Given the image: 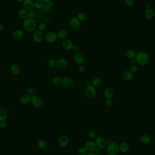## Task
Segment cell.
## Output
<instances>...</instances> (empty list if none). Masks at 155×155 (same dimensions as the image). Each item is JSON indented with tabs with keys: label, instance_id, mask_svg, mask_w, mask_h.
<instances>
[{
	"label": "cell",
	"instance_id": "cell-1",
	"mask_svg": "<svg viewBox=\"0 0 155 155\" xmlns=\"http://www.w3.org/2000/svg\"><path fill=\"white\" fill-rule=\"evenodd\" d=\"M135 58L137 64L141 66H145L149 61V56L147 53L139 52L136 55Z\"/></svg>",
	"mask_w": 155,
	"mask_h": 155
},
{
	"label": "cell",
	"instance_id": "cell-2",
	"mask_svg": "<svg viewBox=\"0 0 155 155\" xmlns=\"http://www.w3.org/2000/svg\"><path fill=\"white\" fill-rule=\"evenodd\" d=\"M23 27L26 31L29 32H32L36 28V21L33 19L27 18L24 21Z\"/></svg>",
	"mask_w": 155,
	"mask_h": 155
},
{
	"label": "cell",
	"instance_id": "cell-3",
	"mask_svg": "<svg viewBox=\"0 0 155 155\" xmlns=\"http://www.w3.org/2000/svg\"><path fill=\"white\" fill-rule=\"evenodd\" d=\"M119 151V146L117 143L111 142L108 145L106 149L107 155H117Z\"/></svg>",
	"mask_w": 155,
	"mask_h": 155
},
{
	"label": "cell",
	"instance_id": "cell-4",
	"mask_svg": "<svg viewBox=\"0 0 155 155\" xmlns=\"http://www.w3.org/2000/svg\"><path fill=\"white\" fill-rule=\"evenodd\" d=\"M97 94V89L92 85L87 87L84 91L85 97L89 99L94 98Z\"/></svg>",
	"mask_w": 155,
	"mask_h": 155
},
{
	"label": "cell",
	"instance_id": "cell-5",
	"mask_svg": "<svg viewBox=\"0 0 155 155\" xmlns=\"http://www.w3.org/2000/svg\"><path fill=\"white\" fill-rule=\"evenodd\" d=\"M30 103L32 106L36 108H41L44 104V101L42 99L36 95H33L31 97Z\"/></svg>",
	"mask_w": 155,
	"mask_h": 155
},
{
	"label": "cell",
	"instance_id": "cell-6",
	"mask_svg": "<svg viewBox=\"0 0 155 155\" xmlns=\"http://www.w3.org/2000/svg\"><path fill=\"white\" fill-rule=\"evenodd\" d=\"M58 38L57 33L53 31H50L47 33L45 35V40L47 42L51 44L56 41Z\"/></svg>",
	"mask_w": 155,
	"mask_h": 155
},
{
	"label": "cell",
	"instance_id": "cell-7",
	"mask_svg": "<svg viewBox=\"0 0 155 155\" xmlns=\"http://www.w3.org/2000/svg\"><path fill=\"white\" fill-rule=\"evenodd\" d=\"M68 64V61L66 58H61L57 60L56 61V67L59 69H63L66 68Z\"/></svg>",
	"mask_w": 155,
	"mask_h": 155
},
{
	"label": "cell",
	"instance_id": "cell-8",
	"mask_svg": "<svg viewBox=\"0 0 155 155\" xmlns=\"http://www.w3.org/2000/svg\"><path fill=\"white\" fill-rule=\"evenodd\" d=\"M94 142L96 147L101 149H104L107 146L106 140L102 137H98L95 139Z\"/></svg>",
	"mask_w": 155,
	"mask_h": 155
},
{
	"label": "cell",
	"instance_id": "cell-9",
	"mask_svg": "<svg viewBox=\"0 0 155 155\" xmlns=\"http://www.w3.org/2000/svg\"><path fill=\"white\" fill-rule=\"evenodd\" d=\"M74 81L70 77H65L62 79V84L63 86L66 88H71L74 85Z\"/></svg>",
	"mask_w": 155,
	"mask_h": 155
},
{
	"label": "cell",
	"instance_id": "cell-10",
	"mask_svg": "<svg viewBox=\"0 0 155 155\" xmlns=\"http://www.w3.org/2000/svg\"><path fill=\"white\" fill-rule=\"evenodd\" d=\"M80 22L77 17H72L69 20V26L73 29L77 30L80 27Z\"/></svg>",
	"mask_w": 155,
	"mask_h": 155
},
{
	"label": "cell",
	"instance_id": "cell-11",
	"mask_svg": "<svg viewBox=\"0 0 155 155\" xmlns=\"http://www.w3.org/2000/svg\"><path fill=\"white\" fill-rule=\"evenodd\" d=\"M33 40L36 43H40L44 40V34L40 30L35 31L33 34Z\"/></svg>",
	"mask_w": 155,
	"mask_h": 155
},
{
	"label": "cell",
	"instance_id": "cell-12",
	"mask_svg": "<svg viewBox=\"0 0 155 155\" xmlns=\"http://www.w3.org/2000/svg\"><path fill=\"white\" fill-rule=\"evenodd\" d=\"M74 59L75 62L79 65H83L85 62V56L83 54L79 53H77L75 54Z\"/></svg>",
	"mask_w": 155,
	"mask_h": 155
},
{
	"label": "cell",
	"instance_id": "cell-13",
	"mask_svg": "<svg viewBox=\"0 0 155 155\" xmlns=\"http://www.w3.org/2000/svg\"><path fill=\"white\" fill-rule=\"evenodd\" d=\"M23 6L24 9L29 11L33 10L34 7V2L32 0H25L23 3Z\"/></svg>",
	"mask_w": 155,
	"mask_h": 155
},
{
	"label": "cell",
	"instance_id": "cell-14",
	"mask_svg": "<svg viewBox=\"0 0 155 155\" xmlns=\"http://www.w3.org/2000/svg\"><path fill=\"white\" fill-rule=\"evenodd\" d=\"M96 147V146L95 145L94 141H88L85 144V148L87 151L89 152H93Z\"/></svg>",
	"mask_w": 155,
	"mask_h": 155
},
{
	"label": "cell",
	"instance_id": "cell-15",
	"mask_svg": "<svg viewBox=\"0 0 155 155\" xmlns=\"http://www.w3.org/2000/svg\"><path fill=\"white\" fill-rule=\"evenodd\" d=\"M58 142L61 147H66L69 144V139L66 136L61 135L58 138Z\"/></svg>",
	"mask_w": 155,
	"mask_h": 155
},
{
	"label": "cell",
	"instance_id": "cell-16",
	"mask_svg": "<svg viewBox=\"0 0 155 155\" xmlns=\"http://www.w3.org/2000/svg\"><path fill=\"white\" fill-rule=\"evenodd\" d=\"M74 45L72 41L69 40H65L62 43L63 48L66 51H71Z\"/></svg>",
	"mask_w": 155,
	"mask_h": 155
},
{
	"label": "cell",
	"instance_id": "cell-17",
	"mask_svg": "<svg viewBox=\"0 0 155 155\" xmlns=\"http://www.w3.org/2000/svg\"><path fill=\"white\" fill-rule=\"evenodd\" d=\"M54 2L53 1L50 2L45 3L44 4V6H43V7L41 9V10L42 12H45V13L49 12L54 7Z\"/></svg>",
	"mask_w": 155,
	"mask_h": 155
},
{
	"label": "cell",
	"instance_id": "cell-18",
	"mask_svg": "<svg viewBox=\"0 0 155 155\" xmlns=\"http://www.w3.org/2000/svg\"><path fill=\"white\" fill-rule=\"evenodd\" d=\"M104 95L106 99H112L114 95V91L111 88H107L105 89Z\"/></svg>",
	"mask_w": 155,
	"mask_h": 155
},
{
	"label": "cell",
	"instance_id": "cell-19",
	"mask_svg": "<svg viewBox=\"0 0 155 155\" xmlns=\"http://www.w3.org/2000/svg\"><path fill=\"white\" fill-rule=\"evenodd\" d=\"M10 70L13 75H17L20 73V67L19 65L16 64H13L10 66Z\"/></svg>",
	"mask_w": 155,
	"mask_h": 155
},
{
	"label": "cell",
	"instance_id": "cell-20",
	"mask_svg": "<svg viewBox=\"0 0 155 155\" xmlns=\"http://www.w3.org/2000/svg\"><path fill=\"white\" fill-rule=\"evenodd\" d=\"M31 97L30 95L28 94H25L21 96L20 97V101L21 104H27L28 103L30 102L31 100Z\"/></svg>",
	"mask_w": 155,
	"mask_h": 155
},
{
	"label": "cell",
	"instance_id": "cell-21",
	"mask_svg": "<svg viewBox=\"0 0 155 155\" xmlns=\"http://www.w3.org/2000/svg\"><path fill=\"white\" fill-rule=\"evenodd\" d=\"M8 117V112L6 109L0 108V122L6 121Z\"/></svg>",
	"mask_w": 155,
	"mask_h": 155
},
{
	"label": "cell",
	"instance_id": "cell-22",
	"mask_svg": "<svg viewBox=\"0 0 155 155\" xmlns=\"http://www.w3.org/2000/svg\"><path fill=\"white\" fill-rule=\"evenodd\" d=\"M24 34L22 30H16L12 34L13 37L16 40H20L23 38Z\"/></svg>",
	"mask_w": 155,
	"mask_h": 155
},
{
	"label": "cell",
	"instance_id": "cell-23",
	"mask_svg": "<svg viewBox=\"0 0 155 155\" xmlns=\"http://www.w3.org/2000/svg\"><path fill=\"white\" fill-rule=\"evenodd\" d=\"M145 17L147 20H151L155 16V12L151 9H148L146 10L144 13Z\"/></svg>",
	"mask_w": 155,
	"mask_h": 155
},
{
	"label": "cell",
	"instance_id": "cell-24",
	"mask_svg": "<svg viewBox=\"0 0 155 155\" xmlns=\"http://www.w3.org/2000/svg\"><path fill=\"white\" fill-rule=\"evenodd\" d=\"M140 141L144 144H147L150 143L151 141V137H150L149 135L143 134L140 136Z\"/></svg>",
	"mask_w": 155,
	"mask_h": 155
},
{
	"label": "cell",
	"instance_id": "cell-25",
	"mask_svg": "<svg viewBox=\"0 0 155 155\" xmlns=\"http://www.w3.org/2000/svg\"><path fill=\"white\" fill-rule=\"evenodd\" d=\"M133 76V73L130 70H126L123 73V78L126 81L131 80Z\"/></svg>",
	"mask_w": 155,
	"mask_h": 155
},
{
	"label": "cell",
	"instance_id": "cell-26",
	"mask_svg": "<svg viewBox=\"0 0 155 155\" xmlns=\"http://www.w3.org/2000/svg\"><path fill=\"white\" fill-rule=\"evenodd\" d=\"M19 16L23 20H26L28 18V11L24 9H21L19 10L18 12Z\"/></svg>",
	"mask_w": 155,
	"mask_h": 155
},
{
	"label": "cell",
	"instance_id": "cell-27",
	"mask_svg": "<svg viewBox=\"0 0 155 155\" xmlns=\"http://www.w3.org/2000/svg\"><path fill=\"white\" fill-rule=\"evenodd\" d=\"M129 149V144L126 142H123L119 145V150L123 153L127 152Z\"/></svg>",
	"mask_w": 155,
	"mask_h": 155
},
{
	"label": "cell",
	"instance_id": "cell-28",
	"mask_svg": "<svg viewBox=\"0 0 155 155\" xmlns=\"http://www.w3.org/2000/svg\"><path fill=\"white\" fill-rule=\"evenodd\" d=\"M57 35L58 38L61 40H64L68 36V32L65 30H61L57 33Z\"/></svg>",
	"mask_w": 155,
	"mask_h": 155
},
{
	"label": "cell",
	"instance_id": "cell-29",
	"mask_svg": "<svg viewBox=\"0 0 155 155\" xmlns=\"http://www.w3.org/2000/svg\"><path fill=\"white\" fill-rule=\"evenodd\" d=\"M38 147L40 149L44 150L47 149L48 147V143L44 140H40L37 143Z\"/></svg>",
	"mask_w": 155,
	"mask_h": 155
},
{
	"label": "cell",
	"instance_id": "cell-30",
	"mask_svg": "<svg viewBox=\"0 0 155 155\" xmlns=\"http://www.w3.org/2000/svg\"><path fill=\"white\" fill-rule=\"evenodd\" d=\"M91 84L95 88H97L101 86L102 84V81L101 79L99 78H95L92 80Z\"/></svg>",
	"mask_w": 155,
	"mask_h": 155
},
{
	"label": "cell",
	"instance_id": "cell-31",
	"mask_svg": "<svg viewBox=\"0 0 155 155\" xmlns=\"http://www.w3.org/2000/svg\"><path fill=\"white\" fill-rule=\"evenodd\" d=\"M45 4L42 0H36L34 1V7L37 9H41Z\"/></svg>",
	"mask_w": 155,
	"mask_h": 155
},
{
	"label": "cell",
	"instance_id": "cell-32",
	"mask_svg": "<svg viewBox=\"0 0 155 155\" xmlns=\"http://www.w3.org/2000/svg\"><path fill=\"white\" fill-rule=\"evenodd\" d=\"M62 79L59 77H54L52 80V83L55 86H58L62 84Z\"/></svg>",
	"mask_w": 155,
	"mask_h": 155
},
{
	"label": "cell",
	"instance_id": "cell-33",
	"mask_svg": "<svg viewBox=\"0 0 155 155\" xmlns=\"http://www.w3.org/2000/svg\"><path fill=\"white\" fill-rule=\"evenodd\" d=\"M136 53L134 51H133V50H129L128 51H127V52H126V55L127 56V58L131 59V58H134L136 56Z\"/></svg>",
	"mask_w": 155,
	"mask_h": 155
},
{
	"label": "cell",
	"instance_id": "cell-34",
	"mask_svg": "<svg viewBox=\"0 0 155 155\" xmlns=\"http://www.w3.org/2000/svg\"><path fill=\"white\" fill-rule=\"evenodd\" d=\"M77 17L80 21H85L86 19L87 16L86 14L84 13L80 12L77 15Z\"/></svg>",
	"mask_w": 155,
	"mask_h": 155
},
{
	"label": "cell",
	"instance_id": "cell-35",
	"mask_svg": "<svg viewBox=\"0 0 155 155\" xmlns=\"http://www.w3.org/2000/svg\"><path fill=\"white\" fill-rule=\"evenodd\" d=\"M88 136H89V137L92 139H96V138L98 137L97 133L95 131H93V130L89 132Z\"/></svg>",
	"mask_w": 155,
	"mask_h": 155
},
{
	"label": "cell",
	"instance_id": "cell-36",
	"mask_svg": "<svg viewBox=\"0 0 155 155\" xmlns=\"http://www.w3.org/2000/svg\"><path fill=\"white\" fill-rule=\"evenodd\" d=\"M47 65L49 67L53 68L56 67V61L53 59H50L47 62Z\"/></svg>",
	"mask_w": 155,
	"mask_h": 155
},
{
	"label": "cell",
	"instance_id": "cell-37",
	"mask_svg": "<svg viewBox=\"0 0 155 155\" xmlns=\"http://www.w3.org/2000/svg\"><path fill=\"white\" fill-rule=\"evenodd\" d=\"M125 4L128 7H132L135 5L134 0H125Z\"/></svg>",
	"mask_w": 155,
	"mask_h": 155
},
{
	"label": "cell",
	"instance_id": "cell-38",
	"mask_svg": "<svg viewBox=\"0 0 155 155\" xmlns=\"http://www.w3.org/2000/svg\"><path fill=\"white\" fill-rule=\"evenodd\" d=\"M47 28L46 25L44 23H40L38 26V30L41 32L44 31Z\"/></svg>",
	"mask_w": 155,
	"mask_h": 155
},
{
	"label": "cell",
	"instance_id": "cell-39",
	"mask_svg": "<svg viewBox=\"0 0 155 155\" xmlns=\"http://www.w3.org/2000/svg\"><path fill=\"white\" fill-rule=\"evenodd\" d=\"M78 72L79 74H83L85 72L86 68H85V67L84 65H79V66L78 67Z\"/></svg>",
	"mask_w": 155,
	"mask_h": 155
},
{
	"label": "cell",
	"instance_id": "cell-40",
	"mask_svg": "<svg viewBox=\"0 0 155 155\" xmlns=\"http://www.w3.org/2000/svg\"><path fill=\"white\" fill-rule=\"evenodd\" d=\"M34 92V87H29L26 90V93L27 94L29 95H32L33 94V93Z\"/></svg>",
	"mask_w": 155,
	"mask_h": 155
},
{
	"label": "cell",
	"instance_id": "cell-41",
	"mask_svg": "<svg viewBox=\"0 0 155 155\" xmlns=\"http://www.w3.org/2000/svg\"><path fill=\"white\" fill-rule=\"evenodd\" d=\"M79 155H86L87 154V151L85 147H81L79 150Z\"/></svg>",
	"mask_w": 155,
	"mask_h": 155
},
{
	"label": "cell",
	"instance_id": "cell-42",
	"mask_svg": "<svg viewBox=\"0 0 155 155\" xmlns=\"http://www.w3.org/2000/svg\"><path fill=\"white\" fill-rule=\"evenodd\" d=\"M36 16V12L33 10H30L28 11V17L31 19H33Z\"/></svg>",
	"mask_w": 155,
	"mask_h": 155
},
{
	"label": "cell",
	"instance_id": "cell-43",
	"mask_svg": "<svg viewBox=\"0 0 155 155\" xmlns=\"http://www.w3.org/2000/svg\"><path fill=\"white\" fill-rule=\"evenodd\" d=\"M105 103L108 107H111L113 104V101L112 99H106Z\"/></svg>",
	"mask_w": 155,
	"mask_h": 155
},
{
	"label": "cell",
	"instance_id": "cell-44",
	"mask_svg": "<svg viewBox=\"0 0 155 155\" xmlns=\"http://www.w3.org/2000/svg\"><path fill=\"white\" fill-rule=\"evenodd\" d=\"M137 69H138L136 65H133L131 67L130 70L132 73H133L136 72L137 71Z\"/></svg>",
	"mask_w": 155,
	"mask_h": 155
},
{
	"label": "cell",
	"instance_id": "cell-45",
	"mask_svg": "<svg viewBox=\"0 0 155 155\" xmlns=\"http://www.w3.org/2000/svg\"><path fill=\"white\" fill-rule=\"evenodd\" d=\"M7 126V124L6 121H2L0 122V128L1 129L5 128Z\"/></svg>",
	"mask_w": 155,
	"mask_h": 155
},
{
	"label": "cell",
	"instance_id": "cell-46",
	"mask_svg": "<svg viewBox=\"0 0 155 155\" xmlns=\"http://www.w3.org/2000/svg\"><path fill=\"white\" fill-rule=\"evenodd\" d=\"M72 51H73L74 52L76 53H79V47L78 45H74L73 47Z\"/></svg>",
	"mask_w": 155,
	"mask_h": 155
},
{
	"label": "cell",
	"instance_id": "cell-47",
	"mask_svg": "<svg viewBox=\"0 0 155 155\" xmlns=\"http://www.w3.org/2000/svg\"><path fill=\"white\" fill-rule=\"evenodd\" d=\"M102 149L100 148H99L98 147H96V148L95 149L94 151H93V152L95 153L96 155H100L101 153V151H102Z\"/></svg>",
	"mask_w": 155,
	"mask_h": 155
},
{
	"label": "cell",
	"instance_id": "cell-48",
	"mask_svg": "<svg viewBox=\"0 0 155 155\" xmlns=\"http://www.w3.org/2000/svg\"><path fill=\"white\" fill-rule=\"evenodd\" d=\"M130 62H131V63L132 64L134 65V64H136L137 63V61H136V59L135 58H134L130 59Z\"/></svg>",
	"mask_w": 155,
	"mask_h": 155
},
{
	"label": "cell",
	"instance_id": "cell-49",
	"mask_svg": "<svg viewBox=\"0 0 155 155\" xmlns=\"http://www.w3.org/2000/svg\"><path fill=\"white\" fill-rule=\"evenodd\" d=\"M145 8L146 10L151 8V5L150 4H147L145 5Z\"/></svg>",
	"mask_w": 155,
	"mask_h": 155
},
{
	"label": "cell",
	"instance_id": "cell-50",
	"mask_svg": "<svg viewBox=\"0 0 155 155\" xmlns=\"http://www.w3.org/2000/svg\"><path fill=\"white\" fill-rule=\"evenodd\" d=\"M86 85L87 87H89L90 86H91L92 85V84H91V82H87L86 83Z\"/></svg>",
	"mask_w": 155,
	"mask_h": 155
},
{
	"label": "cell",
	"instance_id": "cell-51",
	"mask_svg": "<svg viewBox=\"0 0 155 155\" xmlns=\"http://www.w3.org/2000/svg\"><path fill=\"white\" fill-rule=\"evenodd\" d=\"M86 155H97L94 153L93 152H89V153H87Z\"/></svg>",
	"mask_w": 155,
	"mask_h": 155
},
{
	"label": "cell",
	"instance_id": "cell-52",
	"mask_svg": "<svg viewBox=\"0 0 155 155\" xmlns=\"http://www.w3.org/2000/svg\"><path fill=\"white\" fill-rule=\"evenodd\" d=\"M106 143H107V145H109L110 143H111V140L110 139H107L106 140Z\"/></svg>",
	"mask_w": 155,
	"mask_h": 155
},
{
	"label": "cell",
	"instance_id": "cell-53",
	"mask_svg": "<svg viewBox=\"0 0 155 155\" xmlns=\"http://www.w3.org/2000/svg\"><path fill=\"white\" fill-rule=\"evenodd\" d=\"M3 29V26L2 24H0V31H2Z\"/></svg>",
	"mask_w": 155,
	"mask_h": 155
},
{
	"label": "cell",
	"instance_id": "cell-54",
	"mask_svg": "<svg viewBox=\"0 0 155 155\" xmlns=\"http://www.w3.org/2000/svg\"><path fill=\"white\" fill-rule=\"evenodd\" d=\"M42 1L45 3H47V2H50L51 1H52V0H42Z\"/></svg>",
	"mask_w": 155,
	"mask_h": 155
},
{
	"label": "cell",
	"instance_id": "cell-55",
	"mask_svg": "<svg viewBox=\"0 0 155 155\" xmlns=\"http://www.w3.org/2000/svg\"><path fill=\"white\" fill-rule=\"evenodd\" d=\"M17 1H18L19 2H23L25 0H16Z\"/></svg>",
	"mask_w": 155,
	"mask_h": 155
},
{
	"label": "cell",
	"instance_id": "cell-56",
	"mask_svg": "<svg viewBox=\"0 0 155 155\" xmlns=\"http://www.w3.org/2000/svg\"><path fill=\"white\" fill-rule=\"evenodd\" d=\"M117 1H124V0H117Z\"/></svg>",
	"mask_w": 155,
	"mask_h": 155
},
{
	"label": "cell",
	"instance_id": "cell-57",
	"mask_svg": "<svg viewBox=\"0 0 155 155\" xmlns=\"http://www.w3.org/2000/svg\"><path fill=\"white\" fill-rule=\"evenodd\" d=\"M33 1H35L36 0H32Z\"/></svg>",
	"mask_w": 155,
	"mask_h": 155
}]
</instances>
